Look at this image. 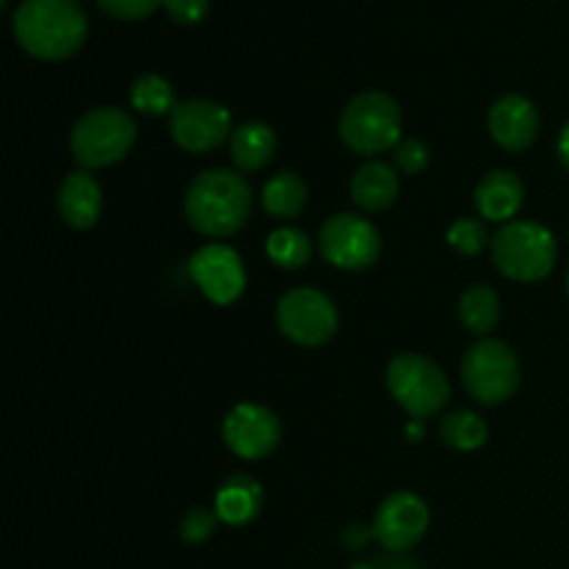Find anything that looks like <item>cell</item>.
Returning a JSON list of instances; mask_svg holds the SVG:
<instances>
[{
    "instance_id": "obj_32",
    "label": "cell",
    "mask_w": 569,
    "mask_h": 569,
    "mask_svg": "<svg viewBox=\"0 0 569 569\" xmlns=\"http://www.w3.org/2000/svg\"><path fill=\"white\" fill-rule=\"evenodd\" d=\"M567 292H569V276H567Z\"/></svg>"
},
{
    "instance_id": "obj_30",
    "label": "cell",
    "mask_w": 569,
    "mask_h": 569,
    "mask_svg": "<svg viewBox=\"0 0 569 569\" xmlns=\"http://www.w3.org/2000/svg\"><path fill=\"white\" fill-rule=\"evenodd\" d=\"M559 156H561V161H565V167L569 170V122H567L565 131H561V137H559Z\"/></svg>"
},
{
    "instance_id": "obj_22",
    "label": "cell",
    "mask_w": 569,
    "mask_h": 569,
    "mask_svg": "<svg viewBox=\"0 0 569 569\" xmlns=\"http://www.w3.org/2000/svg\"><path fill=\"white\" fill-rule=\"evenodd\" d=\"M131 106L148 117L172 114L178 106L170 81L161 76H142L131 83Z\"/></svg>"
},
{
    "instance_id": "obj_24",
    "label": "cell",
    "mask_w": 569,
    "mask_h": 569,
    "mask_svg": "<svg viewBox=\"0 0 569 569\" xmlns=\"http://www.w3.org/2000/svg\"><path fill=\"white\" fill-rule=\"evenodd\" d=\"M489 437L487 422L472 411H453L442 420V439L456 450H478L483 448Z\"/></svg>"
},
{
    "instance_id": "obj_6",
    "label": "cell",
    "mask_w": 569,
    "mask_h": 569,
    "mask_svg": "<svg viewBox=\"0 0 569 569\" xmlns=\"http://www.w3.org/2000/svg\"><path fill=\"white\" fill-rule=\"evenodd\" d=\"M387 387L392 398L420 422L439 415L450 400V383L445 372L420 353L395 356L389 361Z\"/></svg>"
},
{
    "instance_id": "obj_21",
    "label": "cell",
    "mask_w": 569,
    "mask_h": 569,
    "mask_svg": "<svg viewBox=\"0 0 569 569\" xmlns=\"http://www.w3.org/2000/svg\"><path fill=\"white\" fill-rule=\"evenodd\" d=\"M459 317H461V322H465L467 331L478 333V337L495 331V326H498V320H500L498 292L489 287H483V283L470 287L459 300Z\"/></svg>"
},
{
    "instance_id": "obj_7",
    "label": "cell",
    "mask_w": 569,
    "mask_h": 569,
    "mask_svg": "<svg viewBox=\"0 0 569 569\" xmlns=\"http://www.w3.org/2000/svg\"><path fill=\"white\" fill-rule=\"evenodd\" d=\"M465 389L483 406L506 403L520 387V361L500 339L476 342L461 359Z\"/></svg>"
},
{
    "instance_id": "obj_12",
    "label": "cell",
    "mask_w": 569,
    "mask_h": 569,
    "mask_svg": "<svg viewBox=\"0 0 569 569\" xmlns=\"http://www.w3.org/2000/svg\"><path fill=\"white\" fill-rule=\"evenodd\" d=\"M428 522H431V511L420 495L395 492L378 506L372 533L387 550L406 553L426 537Z\"/></svg>"
},
{
    "instance_id": "obj_10",
    "label": "cell",
    "mask_w": 569,
    "mask_h": 569,
    "mask_svg": "<svg viewBox=\"0 0 569 569\" xmlns=\"http://www.w3.org/2000/svg\"><path fill=\"white\" fill-rule=\"evenodd\" d=\"M231 111L206 98H189L170 114V137L187 153H211L231 133Z\"/></svg>"
},
{
    "instance_id": "obj_4",
    "label": "cell",
    "mask_w": 569,
    "mask_h": 569,
    "mask_svg": "<svg viewBox=\"0 0 569 569\" xmlns=\"http://www.w3.org/2000/svg\"><path fill=\"white\" fill-rule=\"evenodd\" d=\"M556 239L545 226L531 220L506 222L492 237V261L511 281H542L556 264Z\"/></svg>"
},
{
    "instance_id": "obj_20",
    "label": "cell",
    "mask_w": 569,
    "mask_h": 569,
    "mask_svg": "<svg viewBox=\"0 0 569 569\" xmlns=\"http://www.w3.org/2000/svg\"><path fill=\"white\" fill-rule=\"evenodd\" d=\"M306 194H309V189H306L303 178L295 176V172H278L276 178L264 183L261 200L276 220H292L303 211Z\"/></svg>"
},
{
    "instance_id": "obj_1",
    "label": "cell",
    "mask_w": 569,
    "mask_h": 569,
    "mask_svg": "<svg viewBox=\"0 0 569 569\" xmlns=\"http://www.w3.org/2000/svg\"><path fill=\"white\" fill-rule=\"evenodd\" d=\"M87 33V14L76 0H26L14 14L17 42L33 59H70L83 48Z\"/></svg>"
},
{
    "instance_id": "obj_14",
    "label": "cell",
    "mask_w": 569,
    "mask_h": 569,
    "mask_svg": "<svg viewBox=\"0 0 569 569\" xmlns=\"http://www.w3.org/2000/svg\"><path fill=\"white\" fill-rule=\"evenodd\" d=\"M489 133L500 148L511 150V153L531 148L539 133L537 106L522 94H503L489 109Z\"/></svg>"
},
{
    "instance_id": "obj_9",
    "label": "cell",
    "mask_w": 569,
    "mask_h": 569,
    "mask_svg": "<svg viewBox=\"0 0 569 569\" xmlns=\"http://www.w3.org/2000/svg\"><path fill=\"white\" fill-rule=\"evenodd\" d=\"M320 253L339 270H367L381 256V233L359 214L328 217L320 228Z\"/></svg>"
},
{
    "instance_id": "obj_8",
    "label": "cell",
    "mask_w": 569,
    "mask_h": 569,
    "mask_svg": "<svg viewBox=\"0 0 569 569\" xmlns=\"http://www.w3.org/2000/svg\"><path fill=\"white\" fill-rule=\"evenodd\" d=\"M278 328L287 339L303 348H320L337 333L339 315L337 306L320 289L298 287L278 300L276 311Z\"/></svg>"
},
{
    "instance_id": "obj_2",
    "label": "cell",
    "mask_w": 569,
    "mask_h": 569,
    "mask_svg": "<svg viewBox=\"0 0 569 569\" xmlns=\"http://www.w3.org/2000/svg\"><path fill=\"white\" fill-rule=\"evenodd\" d=\"M253 194L248 181L233 170H206L189 183L183 211L189 226L203 237H233L248 222Z\"/></svg>"
},
{
    "instance_id": "obj_25",
    "label": "cell",
    "mask_w": 569,
    "mask_h": 569,
    "mask_svg": "<svg viewBox=\"0 0 569 569\" xmlns=\"http://www.w3.org/2000/svg\"><path fill=\"white\" fill-rule=\"evenodd\" d=\"M448 242L450 248L459 250V253L478 256L489 244L487 226H483L481 220H472V217H461V220H456L453 226H450Z\"/></svg>"
},
{
    "instance_id": "obj_15",
    "label": "cell",
    "mask_w": 569,
    "mask_h": 569,
    "mask_svg": "<svg viewBox=\"0 0 569 569\" xmlns=\"http://www.w3.org/2000/svg\"><path fill=\"white\" fill-rule=\"evenodd\" d=\"M103 211V192L89 172H70L59 187V214L70 228H92Z\"/></svg>"
},
{
    "instance_id": "obj_28",
    "label": "cell",
    "mask_w": 569,
    "mask_h": 569,
    "mask_svg": "<svg viewBox=\"0 0 569 569\" xmlns=\"http://www.w3.org/2000/svg\"><path fill=\"white\" fill-rule=\"evenodd\" d=\"M214 522L217 517L209 515L206 509H189L181 520V537L192 545L206 542L211 537V531H214Z\"/></svg>"
},
{
    "instance_id": "obj_16",
    "label": "cell",
    "mask_w": 569,
    "mask_h": 569,
    "mask_svg": "<svg viewBox=\"0 0 569 569\" xmlns=\"http://www.w3.org/2000/svg\"><path fill=\"white\" fill-rule=\"evenodd\" d=\"M522 181L511 170H492L478 181L476 206L483 220L506 222L520 211L522 206Z\"/></svg>"
},
{
    "instance_id": "obj_26",
    "label": "cell",
    "mask_w": 569,
    "mask_h": 569,
    "mask_svg": "<svg viewBox=\"0 0 569 569\" xmlns=\"http://www.w3.org/2000/svg\"><path fill=\"white\" fill-rule=\"evenodd\" d=\"M392 159H395V164H398L400 172H406V176H417V172H422L428 167L431 153H428L426 142H420V139H400V144L395 148Z\"/></svg>"
},
{
    "instance_id": "obj_11",
    "label": "cell",
    "mask_w": 569,
    "mask_h": 569,
    "mask_svg": "<svg viewBox=\"0 0 569 569\" xmlns=\"http://www.w3.org/2000/svg\"><path fill=\"white\" fill-rule=\"evenodd\" d=\"M222 439L239 459L259 461L281 442V420L261 403H239L222 420Z\"/></svg>"
},
{
    "instance_id": "obj_27",
    "label": "cell",
    "mask_w": 569,
    "mask_h": 569,
    "mask_svg": "<svg viewBox=\"0 0 569 569\" xmlns=\"http://www.w3.org/2000/svg\"><path fill=\"white\" fill-rule=\"evenodd\" d=\"M98 3L106 14L131 22V20H144V17H150L159 6H164V0H98Z\"/></svg>"
},
{
    "instance_id": "obj_29",
    "label": "cell",
    "mask_w": 569,
    "mask_h": 569,
    "mask_svg": "<svg viewBox=\"0 0 569 569\" xmlns=\"http://www.w3.org/2000/svg\"><path fill=\"white\" fill-rule=\"evenodd\" d=\"M164 9L178 26H194L209 14V0H164Z\"/></svg>"
},
{
    "instance_id": "obj_3",
    "label": "cell",
    "mask_w": 569,
    "mask_h": 569,
    "mask_svg": "<svg viewBox=\"0 0 569 569\" xmlns=\"http://www.w3.org/2000/svg\"><path fill=\"white\" fill-rule=\"evenodd\" d=\"M403 114L398 100L387 92H361L350 100L339 117V137L353 153L378 156L400 144Z\"/></svg>"
},
{
    "instance_id": "obj_17",
    "label": "cell",
    "mask_w": 569,
    "mask_h": 569,
    "mask_svg": "<svg viewBox=\"0 0 569 569\" xmlns=\"http://www.w3.org/2000/svg\"><path fill=\"white\" fill-rule=\"evenodd\" d=\"M400 178L383 161H370V164L359 167L350 181V198L359 209L365 211H383L398 200Z\"/></svg>"
},
{
    "instance_id": "obj_23",
    "label": "cell",
    "mask_w": 569,
    "mask_h": 569,
    "mask_svg": "<svg viewBox=\"0 0 569 569\" xmlns=\"http://www.w3.org/2000/svg\"><path fill=\"white\" fill-rule=\"evenodd\" d=\"M267 256L281 270H300L311 259V239L300 228H278L267 239Z\"/></svg>"
},
{
    "instance_id": "obj_13",
    "label": "cell",
    "mask_w": 569,
    "mask_h": 569,
    "mask_svg": "<svg viewBox=\"0 0 569 569\" xmlns=\"http://www.w3.org/2000/svg\"><path fill=\"white\" fill-rule=\"evenodd\" d=\"M194 283L200 292L217 306H228L244 292V264L239 253L228 244H206L189 261Z\"/></svg>"
},
{
    "instance_id": "obj_5",
    "label": "cell",
    "mask_w": 569,
    "mask_h": 569,
    "mask_svg": "<svg viewBox=\"0 0 569 569\" xmlns=\"http://www.w3.org/2000/svg\"><path fill=\"white\" fill-rule=\"evenodd\" d=\"M133 142H137V122L126 109H117V106H98L87 111L70 133L72 156L78 164L89 170L117 164L126 159Z\"/></svg>"
},
{
    "instance_id": "obj_18",
    "label": "cell",
    "mask_w": 569,
    "mask_h": 569,
    "mask_svg": "<svg viewBox=\"0 0 569 569\" xmlns=\"http://www.w3.org/2000/svg\"><path fill=\"white\" fill-rule=\"evenodd\" d=\"M261 498H264V492L253 476H231L217 492V517L228 526H244L259 515Z\"/></svg>"
},
{
    "instance_id": "obj_31",
    "label": "cell",
    "mask_w": 569,
    "mask_h": 569,
    "mask_svg": "<svg viewBox=\"0 0 569 569\" xmlns=\"http://www.w3.org/2000/svg\"><path fill=\"white\" fill-rule=\"evenodd\" d=\"M422 433H426V428H422V422H420V420L411 422V426H409V439H411V442H417V439H420Z\"/></svg>"
},
{
    "instance_id": "obj_19",
    "label": "cell",
    "mask_w": 569,
    "mask_h": 569,
    "mask_svg": "<svg viewBox=\"0 0 569 569\" xmlns=\"http://www.w3.org/2000/svg\"><path fill=\"white\" fill-rule=\"evenodd\" d=\"M276 133L264 122H244L231 133L233 164L244 172L264 170L276 156Z\"/></svg>"
}]
</instances>
